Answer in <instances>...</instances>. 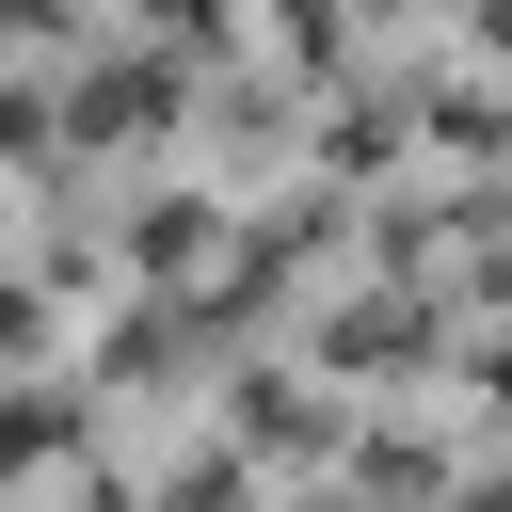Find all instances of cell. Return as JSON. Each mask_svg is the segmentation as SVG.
I'll use <instances>...</instances> for the list:
<instances>
[{
  "label": "cell",
  "mask_w": 512,
  "mask_h": 512,
  "mask_svg": "<svg viewBox=\"0 0 512 512\" xmlns=\"http://www.w3.org/2000/svg\"><path fill=\"white\" fill-rule=\"evenodd\" d=\"M128 240H144V272H192V256L224 240V208H208V192H144V208H128Z\"/></svg>",
  "instance_id": "6da1fadb"
},
{
  "label": "cell",
  "mask_w": 512,
  "mask_h": 512,
  "mask_svg": "<svg viewBox=\"0 0 512 512\" xmlns=\"http://www.w3.org/2000/svg\"><path fill=\"white\" fill-rule=\"evenodd\" d=\"M64 432H80V400H64V384H16V400H0V464H48Z\"/></svg>",
  "instance_id": "7a4b0ae2"
},
{
  "label": "cell",
  "mask_w": 512,
  "mask_h": 512,
  "mask_svg": "<svg viewBox=\"0 0 512 512\" xmlns=\"http://www.w3.org/2000/svg\"><path fill=\"white\" fill-rule=\"evenodd\" d=\"M32 336H48V304H32V288H0V352H32Z\"/></svg>",
  "instance_id": "3957f363"
}]
</instances>
